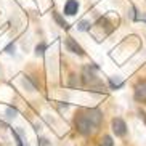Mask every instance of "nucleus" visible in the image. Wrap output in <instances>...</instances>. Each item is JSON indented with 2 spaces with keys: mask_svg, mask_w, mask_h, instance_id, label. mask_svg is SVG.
Returning a JSON list of instances; mask_svg holds the SVG:
<instances>
[{
  "mask_svg": "<svg viewBox=\"0 0 146 146\" xmlns=\"http://www.w3.org/2000/svg\"><path fill=\"white\" fill-rule=\"evenodd\" d=\"M53 16H55L56 23H58V24H60L61 27H64V29H68V23H66L64 19H63V18L60 16V15H58V13H55V15H53Z\"/></svg>",
  "mask_w": 146,
  "mask_h": 146,
  "instance_id": "0eeeda50",
  "label": "nucleus"
},
{
  "mask_svg": "<svg viewBox=\"0 0 146 146\" xmlns=\"http://www.w3.org/2000/svg\"><path fill=\"white\" fill-rule=\"evenodd\" d=\"M11 50H15V47H13V45H10V47L7 48V52H8V53H13V52H11Z\"/></svg>",
  "mask_w": 146,
  "mask_h": 146,
  "instance_id": "f8f14e48",
  "label": "nucleus"
},
{
  "mask_svg": "<svg viewBox=\"0 0 146 146\" xmlns=\"http://www.w3.org/2000/svg\"><path fill=\"white\" fill-rule=\"evenodd\" d=\"M101 117L103 116L98 109H82L77 112L74 122H76V127L82 135H92L100 127Z\"/></svg>",
  "mask_w": 146,
  "mask_h": 146,
  "instance_id": "f257e3e1",
  "label": "nucleus"
},
{
  "mask_svg": "<svg viewBox=\"0 0 146 146\" xmlns=\"http://www.w3.org/2000/svg\"><path fill=\"white\" fill-rule=\"evenodd\" d=\"M90 29V23L88 21H82L80 24H79V31H87Z\"/></svg>",
  "mask_w": 146,
  "mask_h": 146,
  "instance_id": "6e6552de",
  "label": "nucleus"
},
{
  "mask_svg": "<svg viewBox=\"0 0 146 146\" xmlns=\"http://www.w3.org/2000/svg\"><path fill=\"white\" fill-rule=\"evenodd\" d=\"M137 19H145V21H146V15H141V16H138Z\"/></svg>",
  "mask_w": 146,
  "mask_h": 146,
  "instance_id": "ddd939ff",
  "label": "nucleus"
},
{
  "mask_svg": "<svg viewBox=\"0 0 146 146\" xmlns=\"http://www.w3.org/2000/svg\"><path fill=\"white\" fill-rule=\"evenodd\" d=\"M77 10H79V3L76 2V0H68L64 5V13L69 15V16H72V15L77 13Z\"/></svg>",
  "mask_w": 146,
  "mask_h": 146,
  "instance_id": "39448f33",
  "label": "nucleus"
},
{
  "mask_svg": "<svg viewBox=\"0 0 146 146\" xmlns=\"http://www.w3.org/2000/svg\"><path fill=\"white\" fill-rule=\"evenodd\" d=\"M35 50H37V55H43V50H45V45H43V43H40V45H37V48H35Z\"/></svg>",
  "mask_w": 146,
  "mask_h": 146,
  "instance_id": "1a4fd4ad",
  "label": "nucleus"
},
{
  "mask_svg": "<svg viewBox=\"0 0 146 146\" xmlns=\"http://www.w3.org/2000/svg\"><path fill=\"white\" fill-rule=\"evenodd\" d=\"M7 114H8V117L11 119V117H15V116H16V109H11V108H10L8 111H7Z\"/></svg>",
  "mask_w": 146,
  "mask_h": 146,
  "instance_id": "9b49d317",
  "label": "nucleus"
},
{
  "mask_svg": "<svg viewBox=\"0 0 146 146\" xmlns=\"http://www.w3.org/2000/svg\"><path fill=\"white\" fill-rule=\"evenodd\" d=\"M100 146H114V141H112V138L109 135H104L101 138V141H100Z\"/></svg>",
  "mask_w": 146,
  "mask_h": 146,
  "instance_id": "423d86ee",
  "label": "nucleus"
},
{
  "mask_svg": "<svg viewBox=\"0 0 146 146\" xmlns=\"http://www.w3.org/2000/svg\"><path fill=\"white\" fill-rule=\"evenodd\" d=\"M135 100L140 103H146V80L140 82L135 87Z\"/></svg>",
  "mask_w": 146,
  "mask_h": 146,
  "instance_id": "7ed1b4c3",
  "label": "nucleus"
},
{
  "mask_svg": "<svg viewBox=\"0 0 146 146\" xmlns=\"http://www.w3.org/2000/svg\"><path fill=\"white\" fill-rule=\"evenodd\" d=\"M111 84H112V87H116V88H120V87H122V82L116 80V79H111Z\"/></svg>",
  "mask_w": 146,
  "mask_h": 146,
  "instance_id": "9d476101",
  "label": "nucleus"
},
{
  "mask_svg": "<svg viewBox=\"0 0 146 146\" xmlns=\"http://www.w3.org/2000/svg\"><path fill=\"white\" fill-rule=\"evenodd\" d=\"M111 127H112V132L116 133V137H124L127 133V125H125V122L120 117H114L112 119Z\"/></svg>",
  "mask_w": 146,
  "mask_h": 146,
  "instance_id": "f03ea898",
  "label": "nucleus"
},
{
  "mask_svg": "<svg viewBox=\"0 0 146 146\" xmlns=\"http://www.w3.org/2000/svg\"><path fill=\"white\" fill-rule=\"evenodd\" d=\"M66 48H68L69 52L77 53V55H80V56L84 55V50H82V47L72 39V37H66Z\"/></svg>",
  "mask_w": 146,
  "mask_h": 146,
  "instance_id": "20e7f679",
  "label": "nucleus"
}]
</instances>
